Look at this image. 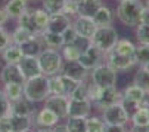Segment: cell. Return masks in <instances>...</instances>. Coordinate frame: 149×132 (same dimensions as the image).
Returning <instances> with one entry per match:
<instances>
[{"label":"cell","mask_w":149,"mask_h":132,"mask_svg":"<svg viewBox=\"0 0 149 132\" xmlns=\"http://www.w3.org/2000/svg\"><path fill=\"white\" fill-rule=\"evenodd\" d=\"M102 119L108 125V131H124L125 125L130 122V113L127 112L121 102H115L102 110Z\"/></svg>","instance_id":"obj_1"},{"label":"cell","mask_w":149,"mask_h":132,"mask_svg":"<svg viewBox=\"0 0 149 132\" xmlns=\"http://www.w3.org/2000/svg\"><path fill=\"white\" fill-rule=\"evenodd\" d=\"M140 0H120L117 8V16L127 27H137L140 24V15L143 9Z\"/></svg>","instance_id":"obj_2"},{"label":"cell","mask_w":149,"mask_h":132,"mask_svg":"<svg viewBox=\"0 0 149 132\" xmlns=\"http://www.w3.org/2000/svg\"><path fill=\"white\" fill-rule=\"evenodd\" d=\"M24 97L33 102L45 101V98L49 95V85H47V76L38 74L30 79H25L22 85Z\"/></svg>","instance_id":"obj_3"},{"label":"cell","mask_w":149,"mask_h":132,"mask_svg":"<svg viewBox=\"0 0 149 132\" xmlns=\"http://www.w3.org/2000/svg\"><path fill=\"white\" fill-rule=\"evenodd\" d=\"M38 59V65L41 74L45 76H53L61 73L62 64H63V58L61 55V52L55 48H45L43 51L40 52V55L37 56Z\"/></svg>","instance_id":"obj_4"},{"label":"cell","mask_w":149,"mask_h":132,"mask_svg":"<svg viewBox=\"0 0 149 132\" xmlns=\"http://www.w3.org/2000/svg\"><path fill=\"white\" fill-rule=\"evenodd\" d=\"M118 33L112 25H99L95 30L93 37L90 39V42L95 46H97L103 54H106L108 51H111L114 48V45L118 40Z\"/></svg>","instance_id":"obj_5"},{"label":"cell","mask_w":149,"mask_h":132,"mask_svg":"<svg viewBox=\"0 0 149 132\" xmlns=\"http://www.w3.org/2000/svg\"><path fill=\"white\" fill-rule=\"evenodd\" d=\"M92 83L97 88H106V86H115L117 83V70H114L108 64H99L93 70H90Z\"/></svg>","instance_id":"obj_6"},{"label":"cell","mask_w":149,"mask_h":132,"mask_svg":"<svg viewBox=\"0 0 149 132\" xmlns=\"http://www.w3.org/2000/svg\"><path fill=\"white\" fill-rule=\"evenodd\" d=\"M127 112H134L137 107H140L142 104H146V94L140 89L137 85H130L127 86L124 92L121 94V101H120Z\"/></svg>","instance_id":"obj_7"},{"label":"cell","mask_w":149,"mask_h":132,"mask_svg":"<svg viewBox=\"0 0 149 132\" xmlns=\"http://www.w3.org/2000/svg\"><path fill=\"white\" fill-rule=\"evenodd\" d=\"M103 55H105V54H103L97 46H95L92 42H89V45L81 51V54H80V56H78V61L90 71V70H93V68L96 67V65L100 64Z\"/></svg>","instance_id":"obj_8"},{"label":"cell","mask_w":149,"mask_h":132,"mask_svg":"<svg viewBox=\"0 0 149 132\" xmlns=\"http://www.w3.org/2000/svg\"><path fill=\"white\" fill-rule=\"evenodd\" d=\"M68 101H70V98L65 95L49 94L45 98V107L52 110L59 119H65V117H68Z\"/></svg>","instance_id":"obj_9"},{"label":"cell","mask_w":149,"mask_h":132,"mask_svg":"<svg viewBox=\"0 0 149 132\" xmlns=\"http://www.w3.org/2000/svg\"><path fill=\"white\" fill-rule=\"evenodd\" d=\"M74 30L77 33L78 37L81 39H86V40H90L95 34V30H96V24L92 16H84V15H77V19L74 23Z\"/></svg>","instance_id":"obj_10"},{"label":"cell","mask_w":149,"mask_h":132,"mask_svg":"<svg viewBox=\"0 0 149 132\" xmlns=\"http://www.w3.org/2000/svg\"><path fill=\"white\" fill-rule=\"evenodd\" d=\"M103 56L106 58V64L111 65L114 70H129V68H132L133 65L136 64L134 56H125V55L117 54L112 49L108 51Z\"/></svg>","instance_id":"obj_11"},{"label":"cell","mask_w":149,"mask_h":132,"mask_svg":"<svg viewBox=\"0 0 149 132\" xmlns=\"http://www.w3.org/2000/svg\"><path fill=\"white\" fill-rule=\"evenodd\" d=\"M61 73L65 74L77 82H83L86 80V77L89 76V70L84 67V65L78 61V59H74V61H67L65 64H62V68H61Z\"/></svg>","instance_id":"obj_12"},{"label":"cell","mask_w":149,"mask_h":132,"mask_svg":"<svg viewBox=\"0 0 149 132\" xmlns=\"http://www.w3.org/2000/svg\"><path fill=\"white\" fill-rule=\"evenodd\" d=\"M90 112H92V101L89 98H84V100L70 98L68 117H87Z\"/></svg>","instance_id":"obj_13"},{"label":"cell","mask_w":149,"mask_h":132,"mask_svg":"<svg viewBox=\"0 0 149 132\" xmlns=\"http://www.w3.org/2000/svg\"><path fill=\"white\" fill-rule=\"evenodd\" d=\"M19 48H21V51H22V55H25V56H38L40 52L43 51L46 46H45L43 40H41L40 34L36 33L28 40H25L24 43H21Z\"/></svg>","instance_id":"obj_14"},{"label":"cell","mask_w":149,"mask_h":132,"mask_svg":"<svg viewBox=\"0 0 149 132\" xmlns=\"http://www.w3.org/2000/svg\"><path fill=\"white\" fill-rule=\"evenodd\" d=\"M130 122L133 125V131H149V107L146 104L137 107L130 116Z\"/></svg>","instance_id":"obj_15"},{"label":"cell","mask_w":149,"mask_h":132,"mask_svg":"<svg viewBox=\"0 0 149 132\" xmlns=\"http://www.w3.org/2000/svg\"><path fill=\"white\" fill-rule=\"evenodd\" d=\"M0 80L3 83H21L24 85L25 77L21 73L18 64H6L0 71Z\"/></svg>","instance_id":"obj_16"},{"label":"cell","mask_w":149,"mask_h":132,"mask_svg":"<svg viewBox=\"0 0 149 132\" xmlns=\"http://www.w3.org/2000/svg\"><path fill=\"white\" fill-rule=\"evenodd\" d=\"M19 68H21V73L25 79H30V77H34V76H38L41 74V70H40V65H38V59L37 56H22L18 62Z\"/></svg>","instance_id":"obj_17"},{"label":"cell","mask_w":149,"mask_h":132,"mask_svg":"<svg viewBox=\"0 0 149 132\" xmlns=\"http://www.w3.org/2000/svg\"><path fill=\"white\" fill-rule=\"evenodd\" d=\"M71 25L70 16L65 15L63 12H56V13H50L49 15V21H47V27L46 30H50L53 33H62L65 28H68Z\"/></svg>","instance_id":"obj_18"},{"label":"cell","mask_w":149,"mask_h":132,"mask_svg":"<svg viewBox=\"0 0 149 132\" xmlns=\"http://www.w3.org/2000/svg\"><path fill=\"white\" fill-rule=\"evenodd\" d=\"M59 120L61 119L52 112V110L43 107L36 116V126L38 129H52L56 123H59Z\"/></svg>","instance_id":"obj_19"},{"label":"cell","mask_w":149,"mask_h":132,"mask_svg":"<svg viewBox=\"0 0 149 132\" xmlns=\"http://www.w3.org/2000/svg\"><path fill=\"white\" fill-rule=\"evenodd\" d=\"M33 101L27 100L25 97L19 98L18 101L10 102V113L13 114H21V116H33L34 114V107H33Z\"/></svg>","instance_id":"obj_20"},{"label":"cell","mask_w":149,"mask_h":132,"mask_svg":"<svg viewBox=\"0 0 149 132\" xmlns=\"http://www.w3.org/2000/svg\"><path fill=\"white\" fill-rule=\"evenodd\" d=\"M9 122H10V128L13 132H22V131H28L33 126V120L31 116H21V114H9Z\"/></svg>","instance_id":"obj_21"},{"label":"cell","mask_w":149,"mask_h":132,"mask_svg":"<svg viewBox=\"0 0 149 132\" xmlns=\"http://www.w3.org/2000/svg\"><path fill=\"white\" fill-rule=\"evenodd\" d=\"M41 40H43L45 46L46 48H55V49H59L63 46V40H62V34L59 33H53L50 30H43L38 33Z\"/></svg>","instance_id":"obj_22"},{"label":"cell","mask_w":149,"mask_h":132,"mask_svg":"<svg viewBox=\"0 0 149 132\" xmlns=\"http://www.w3.org/2000/svg\"><path fill=\"white\" fill-rule=\"evenodd\" d=\"M3 9L6 11L9 18L18 19L19 15L27 9V0H8Z\"/></svg>","instance_id":"obj_23"},{"label":"cell","mask_w":149,"mask_h":132,"mask_svg":"<svg viewBox=\"0 0 149 132\" xmlns=\"http://www.w3.org/2000/svg\"><path fill=\"white\" fill-rule=\"evenodd\" d=\"M22 56L24 55H22V51H21L19 45H15V43H10L8 48H5L2 51V58L5 59L6 64H18Z\"/></svg>","instance_id":"obj_24"},{"label":"cell","mask_w":149,"mask_h":132,"mask_svg":"<svg viewBox=\"0 0 149 132\" xmlns=\"http://www.w3.org/2000/svg\"><path fill=\"white\" fill-rule=\"evenodd\" d=\"M93 21H95V24L99 27V25H111L112 23V12L108 6H105V5H100L99 9L95 12V15L92 16Z\"/></svg>","instance_id":"obj_25"},{"label":"cell","mask_w":149,"mask_h":132,"mask_svg":"<svg viewBox=\"0 0 149 132\" xmlns=\"http://www.w3.org/2000/svg\"><path fill=\"white\" fill-rule=\"evenodd\" d=\"M3 94L5 97L13 102V101H18L19 98L24 97V92H22V85L21 83H3Z\"/></svg>","instance_id":"obj_26"},{"label":"cell","mask_w":149,"mask_h":132,"mask_svg":"<svg viewBox=\"0 0 149 132\" xmlns=\"http://www.w3.org/2000/svg\"><path fill=\"white\" fill-rule=\"evenodd\" d=\"M134 49H136V45L132 43L129 39H118L112 48V51L125 56H134Z\"/></svg>","instance_id":"obj_27"},{"label":"cell","mask_w":149,"mask_h":132,"mask_svg":"<svg viewBox=\"0 0 149 132\" xmlns=\"http://www.w3.org/2000/svg\"><path fill=\"white\" fill-rule=\"evenodd\" d=\"M100 5H102L100 0H83V2L78 5V15L93 16Z\"/></svg>","instance_id":"obj_28"},{"label":"cell","mask_w":149,"mask_h":132,"mask_svg":"<svg viewBox=\"0 0 149 132\" xmlns=\"http://www.w3.org/2000/svg\"><path fill=\"white\" fill-rule=\"evenodd\" d=\"M86 129L87 132H105L108 131V125L105 123V120L102 117H96V116H92V117H86Z\"/></svg>","instance_id":"obj_29"},{"label":"cell","mask_w":149,"mask_h":132,"mask_svg":"<svg viewBox=\"0 0 149 132\" xmlns=\"http://www.w3.org/2000/svg\"><path fill=\"white\" fill-rule=\"evenodd\" d=\"M18 24H19L21 27H24L25 30H28L30 33H33V34L38 33V31H37V28H36V25H34V19H33V11H28V9H25L22 13L19 15V18H18Z\"/></svg>","instance_id":"obj_30"},{"label":"cell","mask_w":149,"mask_h":132,"mask_svg":"<svg viewBox=\"0 0 149 132\" xmlns=\"http://www.w3.org/2000/svg\"><path fill=\"white\" fill-rule=\"evenodd\" d=\"M47 85H49V94L53 95H63V82H62V74H53L47 77Z\"/></svg>","instance_id":"obj_31"},{"label":"cell","mask_w":149,"mask_h":132,"mask_svg":"<svg viewBox=\"0 0 149 132\" xmlns=\"http://www.w3.org/2000/svg\"><path fill=\"white\" fill-rule=\"evenodd\" d=\"M33 19H34V25L37 31H43L47 27V21H49V13L45 9H36L33 11Z\"/></svg>","instance_id":"obj_32"},{"label":"cell","mask_w":149,"mask_h":132,"mask_svg":"<svg viewBox=\"0 0 149 132\" xmlns=\"http://www.w3.org/2000/svg\"><path fill=\"white\" fill-rule=\"evenodd\" d=\"M81 48L78 45H75V43H70V45H63L62 46V58L65 61H74V59H78L80 54H81Z\"/></svg>","instance_id":"obj_33"},{"label":"cell","mask_w":149,"mask_h":132,"mask_svg":"<svg viewBox=\"0 0 149 132\" xmlns=\"http://www.w3.org/2000/svg\"><path fill=\"white\" fill-rule=\"evenodd\" d=\"M134 85H137L140 89L148 95L149 94V71H146L143 67H140V70L134 74Z\"/></svg>","instance_id":"obj_34"},{"label":"cell","mask_w":149,"mask_h":132,"mask_svg":"<svg viewBox=\"0 0 149 132\" xmlns=\"http://www.w3.org/2000/svg\"><path fill=\"white\" fill-rule=\"evenodd\" d=\"M65 125H67V131L71 132H87L86 117H70Z\"/></svg>","instance_id":"obj_35"},{"label":"cell","mask_w":149,"mask_h":132,"mask_svg":"<svg viewBox=\"0 0 149 132\" xmlns=\"http://www.w3.org/2000/svg\"><path fill=\"white\" fill-rule=\"evenodd\" d=\"M31 36H33V33H30L24 27L18 25L15 28V31L10 34V39H12V43H15V45H21V43H24L25 40H28Z\"/></svg>","instance_id":"obj_36"},{"label":"cell","mask_w":149,"mask_h":132,"mask_svg":"<svg viewBox=\"0 0 149 132\" xmlns=\"http://www.w3.org/2000/svg\"><path fill=\"white\" fill-rule=\"evenodd\" d=\"M134 59H136V64H140V65L148 62L149 61V45L139 43V46H136L134 49Z\"/></svg>","instance_id":"obj_37"},{"label":"cell","mask_w":149,"mask_h":132,"mask_svg":"<svg viewBox=\"0 0 149 132\" xmlns=\"http://www.w3.org/2000/svg\"><path fill=\"white\" fill-rule=\"evenodd\" d=\"M63 3H65V0H43V9L49 15L56 13V12H62Z\"/></svg>","instance_id":"obj_38"},{"label":"cell","mask_w":149,"mask_h":132,"mask_svg":"<svg viewBox=\"0 0 149 132\" xmlns=\"http://www.w3.org/2000/svg\"><path fill=\"white\" fill-rule=\"evenodd\" d=\"M70 98H75V100H84L89 98V85H86V82H78V85L75 86V89L72 91Z\"/></svg>","instance_id":"obj_39"},{"label":"cell","mask_w":149,"mask_h":132,"mask_svg":"<svg viewBox=\"0 0 149 132\" xmlns=\"http://www.w3.org/2000/svg\"><path fill=\"white\" fill-rule=\"evenodd\" d=\"M136 36L139 43H145V45H149V23L146 24H139L136 27Z\"/></svg>","instance_id":"obj_40"},{"label":"cell","mask_w":149,"mask_h":132,"mask_svg":"<svg viewBox=\"0 0 149 132\" xmlns=\"http://www.w3.org/2000/svg\"><path fill=\"white\" fill-rule=\"evenodd\" d=\"M62 82H63V95L70 98L71 94H72V91L75 89V86L78 85V82L74 80V79H71V77H68V76H65V74H62Z\"/></svg>","instance_id":"obj_41"},{"label":"cell","mask_w":149,"mask_h":132,"mask_svg":"<svg viewBox=\"0 0 149 132\" xmlns=\"http://www.w3.org/2000/svg\"><path fill=\"white\" fill-rule=\"evenodd\" d=\"M61 34H62L63 45H70V43H74V42L78 39V36H77V33H75V30H74L72 25H70L68 28H65Z\"/></svg>","instance_id":"obj_42"},{"label":"cell","mask_w":149,"mask_h":132,"mask_svg":"<svg viewBox=\"0 0 149 132\" xmlns=\"http://www.w3.org/2000/svg\"><path fill=\"white\" fill-rule=\"evenodd\" d=\"M10 114V101L5 97L3 91H0V117Z\"/></svg>","instance_id":"obj_43"},{"label":"cell","mask_w":149,"mask_h":132,"mask_svg":"<svg viewBox=\"0 0 149 132\" xmlns=\"http://www.w3.org/2000/svg\"><path fill=\"white\" fill-rule=\"evenodd\" d=\"M62 12L65 15H68L70 18L75 16V15H78V5L75 2H72V0H65L63 8H62Z\"/></svg>","instance_id":"obj_44"},{"label":"cell","mask_w":149,"mask_h":132,"mask_svg":"<svg viewBox=\"0 0 149 132\" xmlns=\"http://www.w3.org/2000/svg\"><path fill=\"white\" fill-rule=\"evenodd\" d=\"M12 43L10 34L8 33V30L5 27H0V52H2L5 48H8Z\"/></svg>","instance_id":"obj_45"},{"label":"cell","mask_w":149,"mask_h":132,"mask_svg":"<svg viewBox=\"0 0 149 132\" xmlns=\"http://www.w3.org/2000/svg\"><path fill=\"white\" fill-rule=\"evenodd\" d=\"M0 131H2V132H9V131H12L10 122H9V116L0 117Z\"/></svg>","instance_id":"obj_46"},{"label":"cell","mask_w":149,"mask_h":132,"mask_svg":"<svg viewBox=\"0 0 149 132\" xmlns=\"http://www.w3.org/2000/svg\"><path fill=\"white\" fill-rule=\"evenodd\" d=\"M146 23H149V6H143L140 15V24H146Z\"/></svg>","instance_id":"obj_47"},{"label":"cell","mask_w":149,"mask_h":132,"mask_svg":"<svg viewBox=\"0 0 149 132\" xmlns=\"http://www.w3.org/2000/svg\"><path fill=\"white\" fill-rule=\"evenodd\" d=\"M8 19H9V16H8L6 11H5L3 8H0V27H3V25L6 24Z\"/></svg>","instance_id":"obj_48"},{"label":"cell","mask_w":149,"mask_h":132,"mask_svg":"<svg viewBox=\"0 0 149 132\" xmlns=\"http://www.w3.org/2000/svg\"><path fill=\"white\" fill-rule=\"evenodd\" d=\"M142 67H143V68H145L146 71H149V61H148V62H145V64L142 65Z\"/></svg>","instance_id":"obj_49"},{"label":"cell","mask_w":149,"mask_h":132,"mask_svg":"<svg viewBox=\"0 0 149 132\" xmlns=\"http://www.w3.org/2000/svg\"><path fill=\"white\" fill-rule=\"evenodd\" d=\"M146 105H148V107H149V94H148V95H146Z\"/></svg>","instance_id":"obj_50"},{"label":"cell","mask_w":149,"mask_h":132,"mask_svg":"<svg viewBox=\"0 0 149 132\" xmlns=\"http://www.w3.org/2000/svg\"><path fill=\"white\" fill-rule=\"evenodd\" d=\"M72 2H75V3H77V5H80V3H81V2H83V0H72Z\"/></svg>","instance_id":"obj_51"},{"label":"cell","mask_w":149,"mask_h":132,"mask_svg":"<svg viewBox=\"0 0 149 132\" xmlns=\"http://www.w3.org/2000/svg\"><path fill=\"white\" fill-rule=\"evenodd\" d=\"M146 6H149V0H146Z\"/></svg>","instance_id":"obj_52"},{"label":"cell","mask_w":149,"mask_h":132,"mask_svg":"<svg viewBox=\"0 0 149 132\" xmlns=\"http://www.w3.org/2000/svg\"><path fill=\"white\" fill-rule=\"evenodd\" d=\"M27 2H28V0H27Z\"/></svg>","instance_id":"obj_53"}]
</instances>
